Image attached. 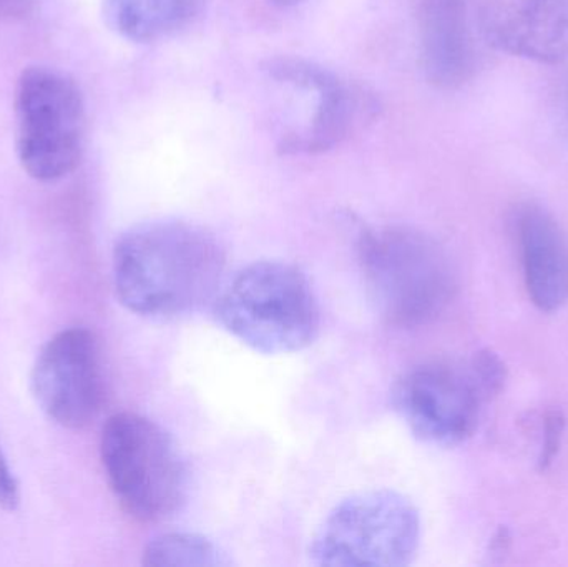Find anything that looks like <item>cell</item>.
<instances>
[{
    "label": "cell",
    "mask_w": 568,
    "mask_h": 567,
    "mask_svg": "<svg viewBox=\"0 0 568 567\" xmlns=\"http://www.w3.org/2000/svg\"><path fill=\"white\" fill-rule=\"evenodd\" d=\"M566 432V416L560 409H550L544 418L542 448H540L539 468L546 472L559 455Z\"/></svg>",
    "instance_id": "15"
},
{
    "label": "cell",
    "mask_w": 568,
    "mask_h": 567,
    "mask_svg": "<svg viewBox=\"0 0 568 567\" xmlns=\"http://www.w3.org/2000/svg\"><path fill=\"white\" fill-rule=\"evenodd\" d=\"M527 292L537 308L557 312L568 303V236L542 206L526 205L517 216Z\"/></svg>",
    "instance_id": "12"
},
{
    "label": "cell",
    "mask_w": 568,
    "mask_h": 567,
    "mask_svg": "<svg viewBox=\"0 0 568 567\" xmlns=\"http://www.w3.org/2000/svg\"><path fill=\"white\" fill-rule=\"evenodd\" d=\"M116 32L133 42H156L189 27L203 0H106Z\"/></svg>",
    "instance_id": "13"
},
{
    "label": "cell",
    "mask_w": 568,
    "mask_h": 567,
    "mask_svg": "<svg viewBox=\"0 0 568 567\" xmlns=\"http://www.w3.org/2000/svg\"><path fill=\"white\" fill-rule=\"evenodd\" d=\"M265 72L276 82L310 90L316 99L307 125L300 132L287 133L280 143V150L287 155L329 152L379 117L381 100L374 90L320 63L301 57H275L266 62Z\"/></svg>",
    "instance_id": "7"
},
{
    "label": "cell",
    "mask_w": 568,
    "mask_h": 567,
    "mask_svg": "<svg viewBox=\"0 0 568 567\" xmlns=\"http://www.w3.org/2000/svg\"><path fill=\"white\" fill-rule=\"evenodd\" d=\"M100 456L113 495L132 518L159 523L185 505L189 469L175 439L152 419L119 413L103 426Z\"/></svg>",
    "instance_id": "4"
},
{
    "label": "cell",
    "mask_w": 568,
    "mask_h": 567,
    "mask_svg": "<svg viewBox=\"0 0 568 567\" xmlns=\"http://www.w3.org/2000/svg\"><path fill=\"white\" fill-rule=\"evenodd\" d=\"M19 485L7 465L6 456L0 448V508L6 512H16L19 506Z\"/></svg>",
    "instance_id": "16"
},
{
    "label": "cell",
    "mask_w": 568,
    "mask_h": 567,
    "mask_svg": "<svg viewBox=\"0 0 568 567\" xmlns=\"http://www.w3.org/2000/svg\"><path fill=\"white\" fill-rule=\"evenodd\" d=\"M420 543V516L393 489L356 493L334 506L310 545L316 566H409Z\"/></svg>",
    "instance_id": "5"
},
{
    "label": "cell",
    "mask_w": 568,
    "mask_h": 567,
    "mask_svg": "<svg viewBox=\"0 0 568 567\" xmlns=\"http://www.w3.org/2000/svg\"><path fill=\"white\" fill-rule=\"evenodd\" d=\"M566 112H567V120H568V89L566 92Z\"/></svg>",
    "instance_id": "19"
},
{
    "label": "cell",
    "mask_w": 568,
    "mask_h": 567,
    "mask_svg": "<svg viewBox=\"0 0 568 567\" xmlns=\"http://www.w3.org/2000/svg\"><path fill=\"white\" fill-rule=\"evenodd\" d=\"M215 313L230 335L265 355L307 348L321 326L310 280L296 266L278 260L252 263L223 282Z\"/></svg>",
    "instance_id": "3"
},
{
    "label": "cell",
    "mask_w": 568,
    "mask_h": 567,
    "mask_svg": "<svg viewBox=\"0 0 568 567\" xmlns=\"http://www.w3.org/2000/svg\"><path fill=\"white\" fill-rule=\"evenodd\" d=\"M489 398L473 360L467 365L424 363L400 376L393 392L396 412L410 432L437 446L469 439L479 425L483 403Z\"/></svg>",
    "instance_id": "8"
},
{
    "label": "cell",
    "mask_w": 568,
    "mask_h": 567,
    "mask_svg": "<svg viewBox=\"0 0 568 567\" xmlns=\"http://www.w3.org/2000/svg\"><path fill=\"white\" fill-rule=\"evenodd\" d=\"M142 563L150 567H220L232 565V559L206 536L163 533L146 545Z\"/></svg>",
    "instance_id": "14"
},
{
    "label": "cell",
    "mask_w": 568,
    "mask_h": 567,
    "mask_svg": "<svg viewBox=\"0 0 568 567\" xmlns=\"http://www.w3.org/2000/svg\"><path fill=\"white\" fill-rule=\"evenodd\" d=\"M270 2L275 3L278 7H293L297 6V3L303 2V0H270Z\"/></svg>",
    "instance_id": "18"
},
{
    "label": "cell",
    "mask_w": 568,
    "mask_h": 567,
    "mask_svg": "<svg viewBox=\"0 0 568 567\" xmlns=\"http://www.w3.org/2000/svg\"><path fill=\"white\" fill-rule=\"evenodd\" d=\"M30 0H0V19H17L26 16Z\"/></svg>",
    "instance_id": "17"
},
{
    "label": "cell",
    "mask_w": 568,
    "mask_h": 567,
    "mask_svg": "<svg viewBox=\"0 0 568 567\" xmlns=\"http://www.w3.org/2000/svg\"><path fill=\"white\" fill-rule=\"evenodd\" d=\"M225 266V250L205 226L153 220L116 240L113 285L120 303L135 315L176 318L216 298Z\"/></svg>",
    "instance_id": "1"
},
{
    "label": "cell",
    "mask_w": 568,
    "mask_h": 567,
    "mask_svg": "<svg viewBox=\"0 0 568 567\" xmlns=\"http://www.w3.org/2000/svg\"><path fill=\"white\" fill-rule=\"evenodd\" d=\"M17 153L39 182L70 175L82 162L85 102L79 85L49 67H29L16 90Z\"/></svg>",
    "instance_id": "6"
},
{
    "label": "cell",
    "mask_w": 568,
    "mask_h": 567,
    "mask_svg": "<svg viewBox=\"0 0 568 567\" xmlns=\"http://www.w3.org/2000/svg\"><path fill=\"white\" fill-rule=\"evenodd\" d=\"M479 23L500 52L539 63L568 60V0H484Z\"/></svg>",
    "instance_id": "10"
},
{
    "label": "cell",
    "mask_w": 568,
    "mask_h": 567,
    "mask_svg": "<svg viewBox=\"0 0 568 567\" xmlns=\"http://www.w3.org/2000/svg\"><path fill=\"white\" fill-rule=\"evenodd\" d=\"M417 36L420 67L430 85L456 90L473 79L477 45L467 0H420Z\"/></svg>",
    "instance_id": "11"
},
{
    "label": "cell",
    "mask_w": 568,
    "mask_h": 567,
    "mask_svg": "<svg viewBox=\"0 0 568 567\" xmlns=\"http://www.w3.org/2000/svg\"><path fill=\"white\" fill-rule=\"evenodd\" d=\"M359 255L371 300L390 325H426L454 298L453 260L423 230L407 225L367 230L361 236Z\"/></svg>",
    "instance_id": "2"
},
{
    "label": "cell",
    "mask_w": 568,
    "mask_h": 567,
    "mask_svg": "<svg viewBox=\"0 0 568 567\" xmlns=\"http://www.w3.org/2000/svg\"><path fill=\"white\" fill-rule=\"evenodd\" d=\"M30 386L37 405L57 425L69 429L89 426L105 398L95 335L85 328L57 333L37 356Z\"/></svg>",
    "instance_id": "9"
}]
</instances>
